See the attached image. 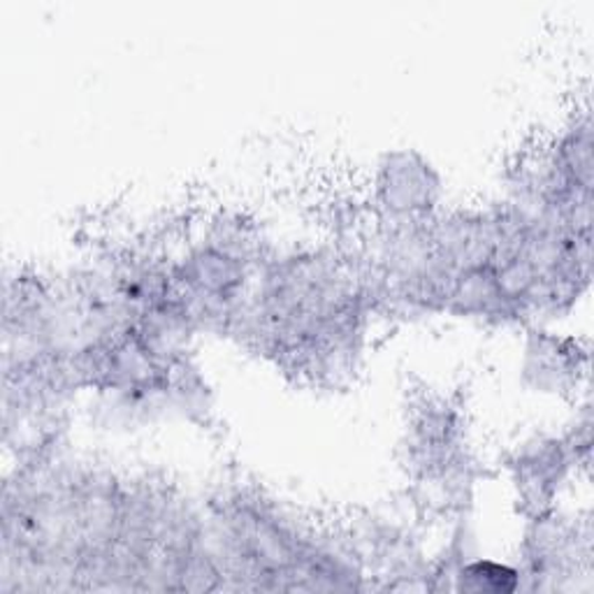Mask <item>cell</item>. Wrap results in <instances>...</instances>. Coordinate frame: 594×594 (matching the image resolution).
<instances>
[{"instance_id": "obj_1", "label": "cell", "mask_w": 594, "mask_h": 594, "mask_svg": "<svg viewBox=\"0 0 594 594\" xmlns=\"http://www.w3.org/2000/svg\"><path fill=\"white\" fill-rule=\"evenodd\" d=\"M460 587L474 592H511L520 585V572L494 562H474L462 566Z\"/></svg>"}]
</instances>
